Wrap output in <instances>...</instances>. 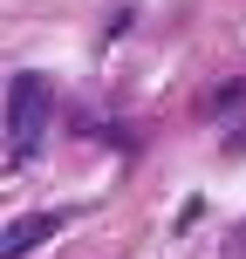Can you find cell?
<instances>
[{"mask_svg": "<svg viewBox=\"0 0 246 259\" xmlns=\"http://www.w3.org/2000/svg\"><path fill=\"white\" fill-rule=\"evenodd\" d=\"M48 109H55L48 75H14V89H7V157H14V164H27V157L41 150Z\"/></svg>", "mask_w": 246, "mask_h": 259, "instance_id": "6da1fadb", "label": "cell"}, {"mask_svg": "<svg viewBox=\"0 0 246 259\" xmlns=\"http://www.w3.org/2000/svg\"><path fill=\"white\" fill-rule=\"evenodd\" d=\"M62 225V211H27V219H7V232H0V259H27L41 246V239Z\"/></svg>", "mask_w": 246, "mask_h": 259, "instance_id": "7a4b0ae2", "label": "cell"}]
</instances>
